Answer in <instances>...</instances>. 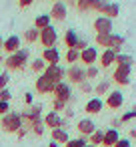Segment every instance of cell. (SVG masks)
<instances>
[{"mask_svg": "<svg viewBox=\"0 0 136 147\" xmlns=\"http://www.w3.org/2000/svg\"><path fill=\"white\" fill-rule=\"evenodd\" d=\"M28 59H30V49L20 47L18 53H12L4 59V67H6V71H22L26 67Z\"/></svg>", "mask_w": 136, "mask_h": 147, "instance_id": "obj_1", "label": "cell"}, {"mask_svg": "<svg viewBox=\"0 0 136 147\" xmlns=\"http://www.w3.org/2000/svg\"><path fill=\"white\" fill-rule=\"evenodd\" d=\"M0 127H2V131H6V133H14V135H16V133L24 127V121H22L20 113L10 111V113H6L4 117H0Z\"/></svg>", "mask_w": 136, "mask_h": 147, "instance_id": "obj_2", "label": "cell"}, {"mask_svg": "<svg viewBox=\"0 0 136 147\" xmlns=\"http://www.w3.org/2000/svg\"><path fill=\"white\" fill-rule=\"evenodd\" d=\"M20 117H22V121H24V127L30 131V125L42 119V105H40V103H36V105L28 107L26 111H22V113H20Z\"/></svg>", "mask_w": 136, "mask_h": 147, "instance_id": "obj_3", "label": "cell"}, {"mask_svg": "<svg viewBox=\"0 0 136 147\" xmlns=\"http://www.w3.org/2000/svg\"><path fill=\"white\" fill-rule=\"evenodd\" d=\"M44 127H48L50 131L52 129H66L68 127V119H64L60 113H56V111H48L44 117Z\"/></svg>", "mask_w": 136, "mask_h": 147, "instance_id": "obj_4", "label": "cell"}, {"mask_svg": "<svg viewBox=\"0 0 136 147\" xmlns=\"http://www.w3.org/2000/svg\"><path fill=\"white\" fill-rule=\"evenodd\" d=\"M38 40H40V45H42L44 49H52V47H56V40H58V32H56V28H54L52 24L46 26V28H42Z\"/></svg>", "mask_w": 136, "mask_h": 147, "instance_id": "obj_5", "label": "cell"}, {"mask_svg": "<svg viewBox=\"0 0 136 147\" xmlns=\"http://www.w3.org/2000/svg\"><path fill=\"white\" fill-rule=\"evenodd\" d=\"M66 79L70 81V85H80V83H84V81H88V79H86V69L80 67V65H70V67L66 69Z\"/></svg>", "mask_w": 136, "mask_h": 147, "instance_id": "obj_6", "label": "cell"}, {"mask_svg": "<svg viewBox=\"0 0 136 147\" xmlns=\"http://www.w3.org/2000/svg\"><path fill=\"white\" fill-rule=\"evenodd\" d=\"M42 75H46L50 81H54V83L58 85V83H62V81L66 79V69H64L62 65H48Z\"/></svg>", "mask_w": 136, "mask_h": 147, "instance_id": "obj_7", "label": "cell"}, {"mask_svg": "<svg viewBox=\"0 0 136 147\" xmlns=\"http://www.w3.org/2000/svg\"><path fill=\"white\" fill-rule=\"evenodd\" d=\"M54 99H56V101H62V103L68 105L70 99H72V87H70V83H66V81L58 83L56 89H54Z\"/></svg>", "mask_w": 136, "mask_h": 147, "instance_id": "obj_8", "label": "cell"}, {"mask_svg": "<svg viewBox=\"0 0 136 147\" xmlns=\"http://www.w3.org/2000/svg\"><path fill=\"white\" fill-rule=\"evenodd\" d=\"M130 73H132V67H116L114 69V75H112V81L116 85H130Z\"/></svg>", "mask_w": 136, "mask_h": 147, "instance_id": "obj_9", "label": "cell"}, {"mask_svg": "<svg viewBox=\"0 0 136 147\" xmlns=\"http://www.w3.org/2000/svg\"><path fill=\"white\" fill-rule=\"evenodd\" d=\"M36 91L40 93V95H48V93H54V89H56V83L54 81H50L46 75H40L38 79H36Z\"/></svg>", "mask_w": 136, "mask_h": 147, "instance_id": "obj_10", "label": "cell"}, {"mask_svg": "<svg viewBox=\"0 0 136 147\" xmlns=\"http://www.w3.org/2000/svg\"><path fill=\"white\" fill-rule=\"evenodd\" d=\"M76 129H78L80 137H90L98 127H96V123H94L90 117H84V119H80V121L76 123Z\"/></svg>", "mask_w": 136, "mask_h": 147, "instance_id": "obj_11", "label": "cell"}, {"mask_svg": "<svg viewBox=\"0 0 136 147\" xmlns=\"http://www.w3.org/2000/svg\"><path fill=\"white\" fill-rule=\"evenodd\" d=\"M66 16H68L66 2H54L52 8H50V18L56 20V22H62V20H66Z\"/></svg>", "mask_w": 136, "mask_h": 147, "instance_id": "obj_12", "label": "cell"}, {"mask_svg": "<svg viewBox=\"0 0 136 147\" xmlns=\"http://www.w3.org/2000/svg\"><path fill=\"white\" fill-rule=\"evenodd\" d=\"M92 26H94L96 34H110L112 32V20L106 18V16H96Z\"/></svg>", "mask_w": 136, "mask_h": 147, "instance_id": "obj_13", "label": "cell"}, {"mask_svg": "<svg viewBox=\"0 0 136 147\" xmlns=\"http://www.w3.org/2000/svg\"><path fill=\"white\" fill-rule=\"evenodd\" d=\"M98 57H100L98 49L96 47H88V49H84L80 53V63H84L86 67H92L94 63H98Z\"/></svg>", "mask_w": 136, "mask_h": 147, "instance_id": "obj_14", "label": "cell"}, {"mask_svg": "<svg viewBox=\"0 0 136 147\" xmlns=\"http://www.w3.org/2000/svg\"><path fill=\"white\" fill-rule=\"evenodd\" d=\"M104 105H106L108 109H120V107L124 105V95H122L120 91H110V93L106 95Z\"/></svg>", "mask_w": 136, "mask_h": 147, "instance_id": "obj_15", "label": "cell"}, {"mask_svg": "<svg viewBox=\"0 0 136 147\" xmlns=\"http://www.w3.org/2000/svg\"><path fill=\"white\" fill-rule=\"evenodd\" d=\"M102 109H104V101H102L100 97H92V99H88L86 105H84V111H86L88 115H98V113H102Z\"/></svg>", "mask_w": 136, "mask_h": 147, "instance_id": "obj_16", "label": "cell"}, {"mask_svg": "<svg viewBox=\"0 0 136 147\" xmlns=\"http://www.w3.org/2000/svg\"><path fill=\"white\" fill-rule=\"evenodd\" d=\"M40 59H42L46 65H60V51H58L56 47H52V49H44Z\"/></svg>", "mask_w": 136, "mask_h": 147, "instance_id": "obj_17", "label": "cell"}, {"mask_svg": "<svg viewBox=\"0 0 136 147\" xmlns=\"http://www.w3.org/2000/svg\"><path fill=\"white\" fill-rule=\"evenodd\" d=\"M20 36H16V34H12V36H8V38H4V47H2V51L6 53V55H12V53H18L20 51Z\"/></svg>", "mask_w": 136, "mask_h": 147, "instance_id": "obj_18", "label": "cell"}, {"mask_svg": "<svg viewBox=\"0 0 136 147\" xmlns=\"http://www.w3.org/2000/svg\"><path fill=\"white\" fill-rule=\"evenodd\" d=\"M98 63H100V67H102V69L112 67V65L116 63V53H114V51H110V49H104V51H102V55L98 57Z\"/></svg>", "mask_w": 136, "mask_h": 147, "instance_id": "obj_19", "label": "cell"}, {"mask_svg": "<svg viewBox=\"0 0 136 147\" xmlns=\"http://www.w3.org/2000/svg\"><path fill=\"white\" fill-rule=\"evenodd\" d=\"M118 139H120V133H118V129H106L104 131V139H102V145L104 147H114L116 143H118Z\"/></svg>", "mask_w": 136, "mask_h": 147, "instance_id": "obj_20", "label": "cell"}, {"mask_svg": "<svg viewBox=\"0 0 136 147\" xmlns=\"http://www.w3.org/2000/svg\"><path fill=\"white\" fill-rule=\"evenodd\" d=\"M120 14V4L118 2H108L106 4V8H104V12H102V16H106V18H116Z\"/></svg>", "mask_w": 136, "mask_h": 147, "instance_id": "obj_21", "label": "cell"}, {"mask_svg": "<svg viewBox=\"0 0 136 147\" xmlns=\"http://www.w3.org/2000/svg\"><path fill=\"white\" fill-rule=\"evenodd\" d=\"M52 141H56V143H68L70 141V135H68V131L66 129H52Z\"/></svg>", "mask_w": 136, "mask_h": 147, "instance_id": "obj_22", "label": "cell"}, {"mask_svg": "<svg viewBox=\"0 0 136 147\" xmlns=\"http://www.w3.org/2000/svg\"><path fill=\"white\" fill-rule=\"evenodd\" d=\"M50 24H52L50 14H38V16L34 18V28H38V30H42V28H46V26H50Z\"/></svg>", "mask_w": 136, "mask_h": 147, "instance_id": "obj_23", "label": "cell"}, {"mask_svg": "<svg viewBox=\"0 0 136 147\" xmlns=\"http://www.w3.org/2000/svg\"><path fill=\"white\" fill-rule=\"evenodd\" d=\"M76 42H78V34H76V30H74V28H68V30L64 32V45H66L68 49H74Z\"/></svg>", "mask_w": 136, "mask_h": 147, "instance_id": "obj_24", "label": "cell"}, {"mask_svg": "<svg viewBox=\"0 0 136 147\" xmlns=\"http://www.w3.org/2000/svg\"><path fill=\"white\" fill-rule=\"evenodd\" d=\"M124 36L122 34H116V32H112V45H110V51H114L116 55L118 53H122V47H124Z\"/></svg>", "mask_w": 136, "mask_h": 147, "instance_id": "obj_25", "label": "cell"}, {"mask_svg": "<svg viewBox=\"0 0 136 147\" xmlns=\"http://www.w3.org/2000/svg\"><path fill=\"white\" fill-rule=\"evenodd\" d=\"M132 63H134V59L130 57V55H124V53H118L116 55V67H132Z\"/></svg>", "mask_w": 136, "mask_h": 147, "instance_id": "obj_26", "label": "cell"}, {"mask_svg": "<svg viewBox=\"0 0 136 147\" xmlns=\"http://www.w3.org/2000/svg\"><path fill=\"white\" fill-rule=\"evenodd\" d=\"M38 36H40V30L38 28H28V30H24V40L28 42V45H32V42H38Z\"/></svg>", "mask_w": 136, "mask_h": 147, "instance_id": "obj_27", "label": "cell"}, {"mask_svg": "<svg viewBox=\"0 0 136 147\" xmlns=\"http://www.w3.org/2000/svg\"><path fill=\"white\" fill-rule=\"evenodd\" d=\"M94 93H96L98 97H100V95H108V93H110V81H108V79H102V81L94 87Z\"/></svg>", "mask_w": 136, "mask_h": 147, "instance_id": "obj_28", "label": "cell"}, {"mask_svg": "<svg viewBox=\"0 0 136 147\" xmlns=\"http://www.w3.org/2000/svg\"><path fill=\"white\" fill-rule=\"evenodd\" d=\"M102 139H104V131H102V129H96V131L88 137V145L98 147V145H102Z\"/></svg>", "mask_w": 136, "mask_h": 147, "instance_id": "obj_29", "label": "cell"}, {"mask_svg": "<svg viewBox=\"0 0 136 147\" xmlns=\"http://www.w3.org/2000/svg\"><path fill=\"white\" fill-rule=\"evenodd\" d=\"M96 45L98 47H104V49H110V45H112V32L110 34H96Z\"/></svg>", "mask_w": 136, "mask_h": 147, "instance_id": "obj_30", "label": "cell"}, {"mask_svg": "<svg viewBox=\"0 0 136 147\" xmlns=\"http://www.w3.org/2000/svg\"><path fill=\"white\" fill-rule=\"evenodd\" d=\"M64 59H66V63L76 65V63L80 61V53H78L76 49H68V51H66V55H64Z\"/></svg>", "mask_w": 136, "mask_h": 147, "instance_id": "obj_31", "label": "cell"}, {"mask_svg": "<svg viewBox=\"0 0 136 147\" xmlns=\"http://www.w3.org/2000/svg\"><path fill=\"white\" fill-rule=\"evenodd\" d=\"M46 67H48V65H46V63H44L40 57H38V59H34V61H30V69H32L34 73H40V75H42Z\"/></svg>", "mask_w": 136, "mask_h": 147, "instance_id": "obj_32", "label": "cell"}, {"mask_svg": "<svg viewBox=\"0 0 136 147\" xmlns=\"http://www.w3.org/2000/svg\"><path fill=\"white\" fill-rule=\"evenodd\" d=\"M88 4H90V10H96V12H104L106 4H108V0H88Z\"/></svg>", "mask_w": 136, "mask_h": 147, "instance_id": "obj_33", "label": "cell"}, {"mask_svg": "<svg viewBox=\"0 0 136 147\" xmlns=\"http://www.w3.org/2000/svg\"><path fill=\"white\" fill-rule=\"evenodd\" d=\"M44 129H46V127H44V119H40V121H36V123L30 125V131H32L36 137H42V135H44Z\"/></svg>", "mask_w": 136, "mask_h": 147, "instance_id": "obj_34", "label": "cell"}, {"mask_svg": "<svg viewBox=\"0 0 136 147\" xmlns=\"http://www.w3.org/2000/svg\"><path fill=\"white\" fill-rule=\"evenodd\" d=\"M88 145V137H76V139H70L64 147H86Z\"/></svg>", "mask_w": 136, "mask_h": 147, "instance_id": "obj_35", "label": "cell"}, {"mask_svg": "<svg viewBox=\"0 0 136 147\" xmlns=\"http://www.w3.org/2000/svg\"><path fill=\"white\" fill-rule=\"evenodd\" d=\"M132 119H136V107H132L130 111H126V113L120 117V123H128V121H132Z\"/></svg>", "mask_w": 136, "mask_h": 147, "instance_id": "obj_36", "label": "cell"}, {"mask_svg": "<svg viewBox=\"0 0 136 147\" xmlns=\"http://www.w3.org/2000/svg\"><path fill=\"white\" fill-rule=\"evenodd\" d=\"M74 6H76V10H78V12H88V10H90L88 0H76V2H74Z\"/></svg>", "mask_w": 136, "mask_h": 147, "instance_id": "obj_37", "label": "cell"}, {"mask_svg": "<svg viewBox=\"0 0 136 147\" xmlns=\"http://www.w3.org/2000/svg\"><path fill=\"white\" fill-rule=\"evenodd\" d=\"M8 83H10V73L8 71L0 73V89H8Z\"/></svg>", "mask_w": 136, "mask_h": 147, "instance_id": "obj_38", "label": "cell"}, {"mask_svg": "<svg viewBox=\"0 0 136 147\" xmlns=\"http://www.w3.org/2000/svg\"><path fill=\"white\" fill-rule=\"evenodd\" d=\"M98 73H100V69H98L96 65L86 67V79H88V81H90V79H96V77H98Z\"/></svg>", "mask_w": 136, "mask_h": 147, "instance_id": "obj_39", "label": "cell"}, {"mask_svg": "<svg viewBox=\"0 0 136 147\" xmlns=\"http://www.w3.org/2000/svg\"><path fill=\"white\" fill-rule=\"evenodd\" d=\"M88 47H90V45H88V40H86V38H82V36H78V42H76V47H74V49H76L78 53H82V51H84V49H88Z\"/></svg>", "mask_w": 136, "mask_h": 147, "instance_id": "obj_40", "label": "cell"}, {"mask_svg": "<svg viewBox=\"0 0 136 147\" xmlns=\"http://www.w3.org/2000/svg\"><path fill=\"white\" fill-rule=\"evenodd\" d=\"M10 99H12V93L8 89H0V101H2V103H10Z\"/></svg>", "mask_w": 136, "mask_h": 147, "instance_id": "obj_41", "label": "cell"}, {"mask_svg": "<svg viewBox=\"0 0 136 147\" xmlns=\"http://www.w3.org/2000/svg\"><path fill=\"white\" fill-rule=\"evenodd\" d=\"M78 89H80L82 93H92V91H94V87H92V83H90V81L80 83V85H78Z\"/></svg>", "mask_w": 136, "mask_h": 147, "instance_id": "obj_42", "label": "cell"}, {"mask_svg": "<svg viewBox=\"0 0 136 147\" xmlns=\"http://www.w3.org/2000/svg\"><path fill=\"white\" fill-rule=\"evenodd\" d=\"M66 107H68L66 103H62V101H56V99H54V103H52V111H56V113H60V111H64Z\"/></svg>", "mask_w": 136, "mask_h": 147, "instance_id": "obj_43", "label": "cell"}, {"mask_svg": "<svg viewBox=\"0 0 136 147\" xmlns=\"http://www.w3.org/2000/svg\"><path fill=\"white\" fill-rule=\"evenodd\" d=\"M114 147H132V141H130L128 137H120V139H118V143H116Z\"/></svg>", "mask_w": 136, "mask_h": 147, "instance_id": "obj_44", "label": "cell"}, {"mask_svg": "<svg viewBox=\"0 0 136 147\" xmlns=\"http://www.w3.org/2000/svg\"><path fill=\"white\" fill-rule=\"evenodd\" d=\"M6 113H10V103H2V101H0V117H4Z\"/></svg>", "mask_w": 136, "mask_h": 147, "instance_id": "obj_45", "label": "cell"}, {"mask_svg": "<svg viewBox=\"0 0 136 147\" xmlns=\"http://www.w3.org/2000/svg\"><path fill=\"white\" fill-rule=\"evenodd\" d=\"M24 103H26L28 107H32V105H34V95H32L30 91H28V93H24Z\"/></svg>", "mask_w": 136, "mask_h": 147, "instance_id": "obj_46", "label": "cell"}, {"mask_svg": "<svg viewBox=\"0 0 136 147\" xmlns=\"http://www.w3.org/2000/svg\"><path fill=\"white\" fill-rule=\"evenodd\" d=\"M18 4H20L22 8H28V6H32V4H34V0H18Z\"/></svg>", "mask_w": 136, "mask_h": 147, "instance_id": "obj_47", "label": "cell"}, {"mask_svg": "<svg viewBox=\"0 0 136 147\" xmlns=\"http://www.w3.org/2000/svg\"><path fill=\"white\" fill-rule=\"evenodd\" d=\"M72 117H74V111L66 107V109H64V119H72Z\"/></svg>", "mask_w": 136, "mask_h": 147, "instance_id": "obj_48", "label": "cell"}, {"mask_svg": "<svg viewBox=\"0 0 136 147\" xmlns=\"http://www.w3.org/2000/svg\"><path fill=\"white\" fill-rule=\"evenodd\" d=\"M26 133H28V129H26V127H22V129L16 133V137H18V139H24V137H26Z\"/></svg>", "mask_w": 136, "mask_h": 147, "instance_id": "obj_49", "label": "cell"}, {"mask_svg": "<svg viewBox=\"0 0 136 147\" xmlns=\"http://www.w3.org/2000/svg\"><path fill=\"white\" fill-rule=\"evenodd\" d=\"M110 125H112V129H116V127L120 125V119H112V123H110Z\"/></svg>", "mask_w": 136, "mask_h": 147, "instance_id": "obj_50", "label": "cell"}, {"mask_svg": "<svg viewBox=\"0 0 136 147\" xmlns=\"http://www.w3.org/2000/svg\"><path fill=\"white\" fill-rule=\"evenodd\" d=\"M132 139L136 141V129H130V141H132Z\"/></svg>", "mask_w": 136, "mask_h": 147, "instance_id": "obj_51", "label": "cell"}, {"mask_svg": "<svg viewBox=\"0 0 136 147\" xmlns=\"http://www.w3.org/2000/svg\"><path fill=\"white\" fill-rule=\"evenodd\" d=\"M48 147H58V143H56V141H50V143H48Z\"/></svg>", "mask_w": 136, "mask_h": 147, "instance_id": "obj_52", "label": "cell"}, {"mask_svg": "<svg viewBox=\"0 0 136 147\" xmlns=\"http://www.w3.org/2000/svg\"><path fill=\"white\" fill-rule=\"evenodd\" d=\"M2 47H4V38L0 36V51H2Z\"/></svg>", "mask_w": 136, "mask_h": 147, "instance_id": "obj_53", "label": "cell"}, {"mask_svg": "<svg viewBox=\"0 0 136 147\" xmlns=\"http://www.w3.org/2000/svg\"><path fill=\"white\" fill-rule=\"evenodd\" d=\"M54 2H64V0H54Z\"/></svg>", "mask_w": 136, "mask_h": 147, "instance_id": "obj_54", "label": "cell"}, {"mask_svg": "<svg viewBox=\"0 0 136 147\" xmlns=\"http://www.w3.org/2000/svg\"><path fill=\"white\" fill-rule=\"evenodd\" d=\"M86 147H94V145H86Z\"/></svg>", "mask_w": 136, "mask_h": 147, "instance_id": "obj_55", "label": "cell"}, {"mask_svg": "<svg viewBox=\"0 0 136 147\" xmlns=\"http://www.w3.org/2000/svg\"><path fill=\"white\" fill-rule=\"evenodd\" d=\"M74 2H76V0H74Z\"/></svg>", "mask_w": 136, "mask_h": 147, "instance_id": "obj_56", "label": "cell"}]
</instances>
